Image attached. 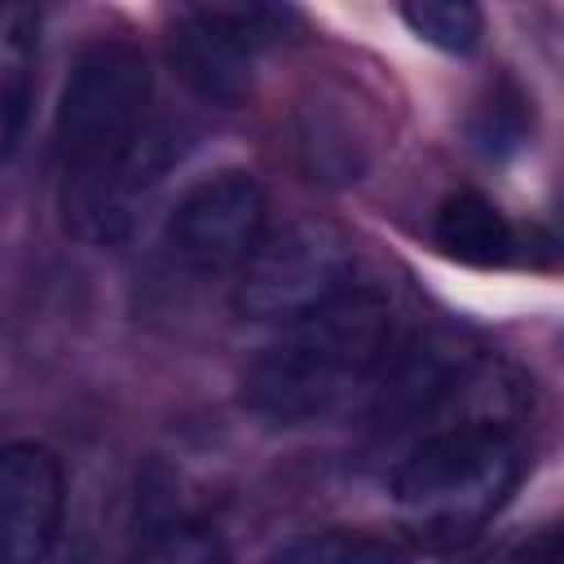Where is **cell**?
I'll return each mask as SVG.
<instances>
[{
    "instance_id": "cell-7",
    "label": "cell",
    "mask_w": 564,
    "mask_h": 564,
    "mask_svg": "<svg viewBox=\"0 0 564 564\" xmlns=\"http://www.w3.org/2000/svg\"><path fill=\"white\" fill-rule=\"evenodd\" d=\"M181 159V132L172 123H150L115 163L93 176L62 181V216L66 229L93 247H110L132 234L137 216L163 185V176Z\"/></svg>"
},
{
    "instance_id": "cell-1",
    "label": "cell",
    "mask_w": 564,
    "mask_h": 564,
    "mask_svg": "<svg viewBox=\"0 0 564 564\" xmlns=\"http://www.w3.org/2000/svg\"><path fill=\"white\" fill-rule=\"evenodd\" d=\"M397 344L392 304L379 291H344L313 317L295 322L264 348L247 379L242 401L269 423H313L370 383Z\"/></svg>"
},
{
    "instance_id": "cell-3",
    "label": "cell",
    "mask_w": 564,
    "mask_h": 564,
    "mask_svg": "<svg viewBox=\"0 0 564 564\" xmlns=\"http://www.w3.org/2000/svg\"><path fill=\"white\" fill-rule=\"evenodd\" d=\"M154 75L141 48L123 40L88 44L57 97L53 115V159L62 181H79L115 163L154 119H150Z\"/></svg>"
},
{
    "instance_id": "cell-2",
    "label": "cell",
    "mask_w": 564,
    "mask_h": 564,
    "mask_svg": "<svg viewBox=\"0 0 564 564\" xmlns=\"http://www.w3.org/2000/svg\"><path fill=\"white\" fill-rule=\"evenodd\" d=\"M524 471L520 441L494 419L432 427L392 471V502L427 546H454L480 533L511 498Z\"/></svg>"
},
{
    "instance_id": "cell-6",
    "label": "cell",
    "mask_w": 564,
    "mask_h": 564,
    "mask_svg": "<svg viewBox=\"0 0 564 564\" xmlns=\"http://www.w3.org/2000/svg\"><path fill=\"white\" fill-rule=\"evenodd\" d=\"M264 242V189L251 172L225 167L194 181L163 225L167 256L189 273H238Z\"/></svg>"
},
{
    "instance_id": "cell-5",
    "label": "cell",
    "mask_w": 564,
    "mask_h": 564,
    "mask_svg": "<svg viewBox=\"0 0 564 564\" xmlns=\"http://www.w3.org/2000/svg\"><path fill=\"white\" fill-rule=\"evenodd\" d=\"M295 9L278 4H207L172 22L167 53L176 75L212 106H242L256 79V53L286 35Z\"/></svg>"
},
{
    "instance_id": "cell-9",
    "label": "cell",
    "mask_w": 564,
    "mask_h": 564,
    "mask_svg": "<svg viewBox=\"0 0 564 564\" xmlns=\"http://www.w3.org/2000/svg\"><path fill=\"white\" fill-rule=\"evenodd\" d=\"M432 238L445 256L476 264V269H494L507 264L516 256V229L511 220L476 189H454L436 216H432Z\"/></svg>"
},
{
    "instance_id": "cell-4",
    "label": "cell",
    "mask_w": 564,
    "mask_h": 564,
    "mask_svg": "<svg viewBox=\"0 0 564 564\" xmlns=\"http://www.w3.org/2000/svg\"><path fill=\"white\" fill-rule=\"evenodd\" d=\"M352 278L348 238L326 220H291L251 251L234 278V308L251 322L295 326L339 300Z\"/></svg>"
},
{
    "instance_id": "cell-13",
    "label": "cell",
    "mask_w": 564,
    "mask_h": 564,
    "mask_svg": "<svg viewBox=\"0 0 564 564\" xmlns=\"http://www.w3.org/2000/svg\"><path fill=\"white\" fill-rule=\"evenodd\" d=\"M137 564H225V555H220V542L203 524L172 520L145 538V551Z\"/></svg>"
},
{
    "instance_id": "cell-12",
    "label": "cell",
    "mask_w": 564,
    "mask_h": 564,
    "mask_svg": "<svg viewBox=\"0 0 564 564\" xmlns=\"http://www.w3.org/2000/svg\"><path fill=\"white\" fill-rule=\"evenodd\" d=\"M401 22L441 53H471L485 35V13L467 0H410L401 4Z\"/></svg>"
},
{
    "instance_id": "cell-11",
    "label": "cell",
    "mask_w": 564,
    "mask_h": 564,
    "mask_svg": "<svg viewBox=\"0 0 564 564\" xmlns=\"http://www.w3.org/2000/svg\"><path fill=\"white\" fill-rule=\"evenodd\" d=\"M269 564H410V560L383 538L352 529H322L286 542Z\"/></svg>"
},
{
    "instance_id": "cell-10",
    "label": "cell",
    "mask_w": 564,
    "mask_h": 564,
    "mask_svg": "<svg viewBox=\"0 0 564 564\" xmlns=\"http://www.w3.org/2000/svg\"><path fill=\"white\" fill-rule=\"evenodd\" d=\"M35 48H40V9L9 4L0 18V141H4V154H13L22 141Z\"/></svg>"
},
{
    "instance_id": "cell-14",
    "label": "cell",
    "mask_w": 564,
    "mask_h": 564,
    "mask_svg": "<svg viewBox=\"0 0 564 564\" xmlns=\"http://www.w3.org/2000/svg\"><path fill=\"white\" fill-rule=\"evenodd\" d=\"M502 564H564V520L542 529V533H533V538H524Z\"/></svg>"
},
{
    "instance_id": "cell-8",
    "label": "cell",
    "mask_w": 564,
    "mask_h": 564,
    "mask_svg": "<svg viewBox=\"0 0 564 564\" xmlns=\"http://www.w3.org/2000/svg\"><path fill=\"white\" fill-rule=\"evenodd\" d=\"M66 511V476L48 445L13 441L0 454V560L44 564Z\"/></svg>"
}]
</instances>
